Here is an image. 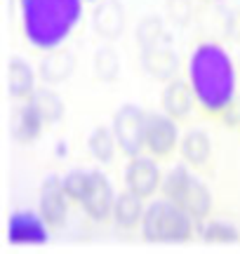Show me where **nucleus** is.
I'll list each match as a JSON object with an SVG mask.
<instances>
[{
  "label": "nucleus",
  "instance_id": "1",
  "mask_svg": "<svg viewBox=\"0 0 240 254\" xmlns=\"http://www.w3.org/2000/svg\"><path fill=\"white\" fill-rule=\"evenodd\" d=\"M188 82L195 99L210 113H222L236 104V66L217 43H200L188 57Z\"/></svg>",
  "mask_w": 240,
  "mask_h": 254
},
{
  "label": "nucleus",
  "instance_id": "2",
  "mask_svg": "<svg viewBox=\"0 0 240 254\" xmlns=\"http://www.w3.org/2000/svg\"><path fill=\"white\" fill-rule=\"evenodd\" d=\"M83 17V0H21V31L38 50L59 47Z\"/></svg>",
  "mask_w": 240,
  "mask_h": 254
},
{
  "label": "nucleus",
  "instance_id": "3",
  "mask_svg": "<svg viewBox=\"0 0 240 254\" xmlns=\"http://www.w3.org/2000/svg\"><path fill=\"white\" fill-rule=\"evenodd\" d=\"M195 219L170 198L151 200L141 217V236L148 243H186L193 233Z\"/></svg>",
  "mask_w": 240,
  "mask_h": 254
},
{
  "label": "nucleus",
  "instance_id": "4",
  "mask_svg": "<svg viewBox=\"0 0 240 254\" xmlns=\"http://www.w3.org/2000/svg\"><path fill=\"white\" fill-rule=\"evenodd\" d=\"M163 195L177 202L181 209H186L195 221H203L212 209V193L195 174L188 172L184 163L170 167V172L160 182Z\"/></svg>",
  "mask_w": 240,
  "mask_h": 254
},
{
  "label": "nucleus",
  "instance_id": "5",
  "mask_svg": "<svg viewBox=\"0 0 240 254\" xmlns=\"http://www.w3.org/2000/svg\"><path fill=\"white\" fill-rule=\"evenodd\" d=\"M113 134L118 139L120 151L132 158L139 155L146 144H144V127H146V111L139 109L137 104H122L113 113Z\"/></svg>",
  "mask_w": 240,
  "mask_h": 254
},
{
  "label": "nucleus",
  "instance_id": "6",
  "mask_svg": "<svg viewBox=\"0 0 240 254\" xmlns=\"http://www.w3.org/2000/svg\"><path fill=\"white\" fill-rule=\"evenodd\" d=\"M7 240L12 245H45L50 240V224L40 209H14L7 219Z\"/></svg>",
  "mask_w": 240,
  "mask_h": 254
},
{
  "label": "nucleus",
  "instance_id": "7",
  "mask_svg": "<svg viewBox=\"0 0 240 254\" xmlns=\"http://www.w3.org/2000/svg\"><path fill=\"white\" fill-rule=\"evenodd\" d=\"M144 144L151 155H170L179 144V129L175 118L165 111H146Z\"/></svg>",
  "mask_w": 240,
  "mask_h": 254
},
{
  "label": "nucleus",
  "instance_id": "8",
  "mask_svg": "<svg viewBox=\"0 0 240 254\" xmlns=\"http://www.w3.org/2000/svg\"><path fill=\"white\" fill-rule=\"evenodd\" d=\"M68 193L64 189L61 177L57 174H47L43 184H40V198H38V209L45 217V221L52 228H59L66 224V214H68Z\"/></svg>",
  "mask_w": 240,
  "mask_h": 254
},
{
  "label": "nucleus",
  "instance_id": "9",
  "mask_svg": "<svg viewBox=\"0 0 240 254\" xmlns=\"http://www.w3.org/2000/svg\"><path fill=\"white\" fill-rule=\"evenodd\" d=\"M122 182H125V189L137 193L141 198H148L153 195V190L160 189V182H163V174L158 170L156 160H151L148 155H132L129 163L125 165V172H122Z\"/></svg>",
  "mask_w": 240,
  "mask_h": 254
},
{
  "label": "nucleus",
  "instance_id": "10",
  "mask_svg": "<svg viewBox=\"0 0 240 254\" xmlns=\"http://www.w3.org/2000/svg\"><path fill=\"white\" fill-rule=\"evenodd\" d=\"M113 202H116V193L109 182V177L102 170H92L90 174V186L85 190L80 207L85 209V214L94 221H104L113 212Z\"/></svg>",
  "mask_w": 240,
  "mask_h": 254
},
{
  "label": "nucleus",
  "instance_id": "11",
  "mask_svg": "<svg viewBox=\"0 0 240 254\" xmlns=\"http://www.w3.org/2000/svg\"><path fill=\"white\" fill-rule=\"evenodd\" d=\"M139 64L156 80H170L179 68V57L172 50V40H163V43H156V45L141 47Z\"/></svg>",
  "mask_w": 240,
  "mask_h": 254
},
{
  "label": "nucleus",
  "instance_id": "12",
  "mask_svg": "<svg viewBox=\"0 0 240 254\" xmlns=\"http://www.w3.org/2000/svg\"><path fill=\"white\" fill-rule=\"evenodd\" d=\"M92 28L104 40H116L125 28V7L120 0H97L92 9Z\"/></svg>",
  "mask_w": 240,
  "mask_h": 254
},
{
  "label": "nucleus",
  "instance_id": "13",
  "mask_svg": "<svg viewBox=\"0 0 240 254\" xmlns=\"http://www.w3.org/2000/svg\"><path fill=\"white\" fill-rule=\"evenodd\" d=\"M43 125L45 120L40 116V111L36 109V104L31 99H26L21 106L14 109L12 113V120H9V134L17 144H31L33 139L40 136L43 132Z\"/></svg>",
  "mask_w": 240,
  "mask_h": 254
},
{
  "label": "nucleus",
  "instance_id": "14",
  "mask_svg": "<svg viewBox=\"0 0 240 254\" xmlns=\"http://www.w3.org/2000/svg\"><path fill=\"white\" fill-rule=\"evenodd\" d=\"M75 55L66 47H52V50H45V55L38 64V73L40 78L47 82V85H59L71 78V73L75 71Z\"/></svg>",
  "mask_w": 240,
  "mask_h": 254
},
{
  "label": "nucleus",
  "instance_id": "15",
  "mask_svg": "<svg viewBox=\"0 0 240 254\" xmlns=\"http://www.w3.org/2000/svg\"><path fill=\"white\" fill-rule=\"evenodd\" d=\"M195 92L191 87V82L181 80V78H172L167 80L165 90L160 94V104H163V111L170 113L172 118H184L191 113L195 104Z\"/></svg>",
  "mask_w": 240,
  "mask_h": 254
},
{
  "label": "nucleus",
  "instance_id": "16",
  "mask_svg": "<svg viewBox=\"0 0 240 254\" xmlns=\"http://www.w3.org/2000/svg\"><path fill=\"white\" fill-rule=\"evenodd\" d=\"M36 90V73L31 64L19 55H12L7 62V92L14 99H28Z\"/></svg>",
  "mask_w": 240,
  "mask_h": 254
},
{
  "label": "nucleus",
  "instance_id": "17",
  "mask_svg": "<svg viewBox=\"0 0 240 254\" xmlns=\"http://www.w3.org/2000/svg\"><path fill=\"white\" fill-rule=\"evenodd\" d=\"M144 209H146L144 207V198L125 189L122 193L116 195V202H113V221L120 228H134L137 224H141Z\"/></svg>",
  "mask_w": 240,
  "mask_h": 254
},
{
  "label": "nucleus",
  "instance_id": "18",
  "mask_svg": "<svg viewBox=\"0 0 240 254\" xmlns=\"http://www.w3.org/2000/svg\"><path fill=\"white\" fill-rule=\"evenodd\" d=\"M179 148H181L184 160H188L191 165H203L212 153V141H210V134L205 129L193 127L179 139Z\"/></svg>",
  "mask_w": 240,
  "mask_h": 254
},
{
  "label": "nucleus",
  "instance_id": "19",
  "mask_svg": "<svg viewBox=\"0 0 240 254\" xmlns=\"http://www.w3.org/2000/svg\"><path fill=\"white\" fill-rule=\"evenodd\" d=\"M116 146H118V139L113 134V127H94L92 132L87 134V151L92 153L94 160L99 163H111L113 155H116Z\"/></svg>",
  "mask_w": 240,
  "mask_h": 254
},
{
  "label": "nucleus",
  "instance_id": "20",
  "mask_svg": "<svg viewBox=\"0 0 240 254\" xmlns=\"http://www.w3.org/2000/svg\"><path fill=\"white\" fill-rule=\"evenodd\" d=\"M28 99L36 104V109L40 111V116L45 123H59L64 116V99L50 87H38Z\"/></svg>",
  "mask_w": 240,
  "mask_h": 254
},
{
  "label": "nucleus",
  "instance_id": "21",
  "mask_svg": "<svg viewBox=\"0 0 240 254\" xmlns=\"http://www.w3.org/2000/svg\"><path fill=\"white\" fill-rule=\"evenodd\" d=\"M137 43L139 47H148V45H156V43H163V40H172V36L167 33L163 19L156 17V14H146L144 19H139L137 24Z\"/></svg>",
  "mask_w": 240,
  "mask_h": 254
},
{
  "label": "nucleus",
  "instance_id": "22",
  "mask_svg": "<svg viewBox=\"0 0 240 254\" xmlns=\"http://www.w3.org/2000/svg\"><path fill=\"white\" fill-rule=\"evenodd\" d=\"M92 71L102 82H111L118 78L120 73V57L111 45H102L94 52L92 59Z\"/></svg>",
  "mask_w": 240,
  "mask_h": 254
},
{
  "label": "nucleus",
  "instance_id": "23",
  "mask_svg": "<svg viewBox=\"0 0 240 254\" xmlns=\"http://www.w3.org/2000/svg\"><path fill=\"white\" fill-rule=\"evenodd\" d=\"M198 233L205 243H219V245H236L240 243V231L229 221H207L198 226Z\"/></svg>",
  "mask_w": 240,
  "mask_h": 254
},
{
  "label": "nucleus",
  "instance_id": "24",
  "mask_svg": "<svg viewBox=\"0 0 240 254\" xmlns=\"http://www.w3.org/2000/svg\"><path fill=\"white\" fill-rule=\"evenodd\" d=\"M90 174L92 170H83V167H73V170H68V172L61 177V182H64V189L68 193V198L75 200V202H80L85 195V190L90 186Z\"/></svg>",
  "mask_w": 240,
  "mask_h": 254
},
{
  "label": "nucleus",
  "instance_id": "25",
  "mask_svg": "<svg viewBox=\"0 0 240 254\" xmlns=\"http://www.w3.org/2000/svg\"><path fill=\"white\" fill-rule=\"evenodd\" d=\"M165 9L170 21H175L177 26H184L191 19V0H167Z\"/></svg>",
  "mask_w": 240,
  "mask_h": 254
},
{
  "label": "nucleus",
  "instance_id": "26",
  "mask_svg": "<svg viewBox=\"0 0 240 254\" xmlns=\"http://www.w3.org/2000/svg\"><path fill=\"white\" fill-rule=\"evenodd\" d=\"M55 155L57 158H66V155H68V144H66L64 139H59L55 144Z\"/></svg>",
  "mask_w": 240,
  "mask_h": 254
},
{
  "label": "nucleus",
  "instance_id": "27",
  "mask_svg": "<svg viewBox=\"0 0 240 254\" xmlns=\"http://www.w3.org/2000/svg\"><path fill=\"white\" fill-rule=\"evenodd\" d=\"M238 66H240V57H238Z\"/></svg>",
  "mask_w": 240,
  "mask_h": 254
}]
</instances>
